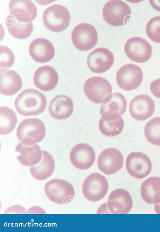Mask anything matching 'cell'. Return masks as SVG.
<instances>
[{"label": "cell", "instance_id": "cell-1", "mask_svg": "<svg viewBox=\"0 0 160 232\" xmlns=\"http://www.w3.org/2000/svg\"><path fill=\"white\" fill-rule=\"evenodd\" d=\"M47 99L45 96L34 89L24 90L17 97L14 106L18 113L25 116L37 115L46 108Z\"/></svg>", "mask_w": 160, "mask_h": 232}, {"label": "cell", "instance_id": "cell-2", "mask_svg": "<svg viewBox=\"0 0 160 232\" xmlns=\"http://www.w3.org/2000/svg\"><path fill=\"white\" fill-rule=\"evenodd\" d=\"M46 129L43 123L37 118L25 119L19 123L16 130V136L24 145L32 146L43 139Z\"/></svg>", "mask_w": 160, "mask_h": 232}, {"label": "cell", "instance_id": "cell-3", "mask_svg": "<svg viewBox=\"0 0 160 232\" xmlns=\"http://www.w3.org/2000/svg\"><path fill=\"white\" fill-rule=\"evenodd\" d=\"M69 13L63 6L55 4L47 8L43 13L42 20L49 30L60 32L68 26L70 21Z\"/></svg>", "mask_w": 160, "mask_h": 232}, {"label": "cell", "instance_id": "cell-4", "mask_svg": "<svg viewBox=\"0 0 160 232\" xmlns=\"http://www.w3.org/2000/svg\"><path fill=\"white\" fill-rule=\"evenodd\" d=\"M44 190L48 198L58 204H66L75 196L72 186L68 182L61 179L50 180L46 184Z\"/></svg>", "mask_w": 160, "mask_h": 232}, {"label": "cell", "instance_id": "cell-5", "mask_svg": "<svg viewBox=\"0 0 160 232\" xmlns=\"http://www.w3.org/2000/svg\"><path fill=\"white\" fill-rule=\"evenodd\" d=\"M108 189V181L104 176L98 173L90 174L84 180L82 191L89 201H98L106 194Z\"/></svg>", "mask_w": 160, "mask_h": 232}, {"label": "cell", "instance_id": "cell-6", "mask_svg": "<svg viewBox=\"0 0 160 232\" xmlns=\"http://www.w3.org/2000/svg\"><path fill=\"white\" fill-rule=\"evenodd\" d=\"M83 90L86 97L91 102L97 104L102 103L112 92L110 82L98 76L88 79L84 84Z\"/></svg>", "mask_w": 160, "mask_h": 232}, {"label": "cell", "instance_id": "cell-7", "mask_svg": "<svg viewBox=\"0 0 160 232\" xmlns=\"http://www.w3.org/2000/svg\"><path fill=\"white\" fill-rule=\"evenodd\" d=\"M71 38L76 48L81 51H87L96 45L98 35L93 26L88 23H82L78 25L73 29Z\"/></svg>", "mask_w": 160, "mask_h": 232}, {"label": "cell", "instance_id": "cell-8", "mask_svg": "<svg viewBox=\"0 0 160 232\" xmlns=\"http://www.w3.org/2000/svg\"><path fill=\"white\" fill-rule=\"evenodd\" d=\"M100 108L102 118L107 121H115L123 115L126 109V99L122 94H111L102 103Z\"/></svg>", "mask_w": 160, "mask_h": 232}, {"label": "cell", "instance_id": "cell-9", "mask_svg": "<svg viewBox=\"0 0 160 232\" xmlns=\"http://www.w3.org/2000/svg\"><path fill=\"white\" fill-rule=\"evenodd\" d=\"M102 14L105 20L115 26L123 25L131 14L129 6L121 0H110L104 5Z\"/></svg>", "mask_w": 160, "mask_h": 232}, {"label": "cell", "instance_id": "cell-10", "mask_svg": "<svg viewBox=\"0 0 160 232\" xmlns=\"http://www.w3.org/2000/svg\"><path fill=\"white\" fill-rule=\"evenodd\" d=\"M143 74L137 65L128 64L122 66L116 74L117 83L121 89L131 91L137 88L142 82Z\"/></svg>", "mask_w": 160, "mask_h": 232}, {"label": "cell", "instance_id": "cell-11", "mask_svg": "<svg viewBox=\"0 0 160 232\" xmlns=\"http://www.w3.org/2000/svg\"><path fill=\"white\" fill-rule=\"evenodd\" d=\"M124 50L130 60L139 63L148 61L152 53L150 44L145 39L138 37L128 39L125 44Z\"/></svg>", "mask_w": 160, "mask_h": 232}, {"label": "cell", "instance_id": "cell-12", "mask_svg": "<svg viewBox=\"0 0 160 232\" xmlns=\"http://www.w3.org/2000/svg\"><path fill=\"white\" fill-rule=\"evenodd\" d=\"M126 166L128 173L137 179H142L151 172L152 164L149 157L140 152H133L127 156Z\"/></svg>", "mask_w": 160, "mask_h": 232}, {"label": "cell", "instance_id": "cell-13", "mask_svg": "<svg viewBox=\"0 0 160 232\" xmlns=\"http://www.w3.org/2000/svg\"><path fill=\"white\" fill-rule=\"evenodd\" d=\"M123 157L121 152L114 148L103 150L100 154L97 165L99 169L107 175L114 174L122 167Z\"/></svg>", "mask_w": 160, "mask_h": 232}, {"label": "cell", "instance_id": "cell-14", "mask_svg": "<svg viewBox=\"0 0 160 232\" xmlns=\"http://www.w3.org/2000/svg\"><path fill=\"white\" fill-rule=\"evenodd\" d=\"M114 61V56L110 50L104 48H99L89 54L87 63L91 71L95 73H102L111 67Z\"/></svg>", "mask_w": 160, "mask_h": 232}, {"label": "cell", "instance_id": "cell-15", "mask_svg": "<svg viewBox=\"0 0 160 232\" xmlns=\"http://www.w3.org/2000/svg\"><path fill=\"white\" fill-rule=\"evenodd\" d=\"M95 156L93 148L85 143L76 145L71 150L69 155L72 164L80 170H85L90 167L94 162Z\"/></svg>", "mask_w": 160, "mask_h": 232}, {"label": "cell", "instance_id": "cell-16", "mask_svg": "<svg viewBox=\"0 0 160 232\" xmlns=\"http://www.w3.org/2000/svg\"><path fill=\"white\" fill-rule=\"evenodd\" d=\"M155 108L154 102L150 97L146 94H141L135 97L131 100L129 111L133 119L143 121L153 115Z\"/></svg>", "mask_w": 160, "mask_h": 232}, {"label": "cell", "instance_id": "cell-17", "mask_svg": "<svg viewBox=\"0 0 160 232\" xmlns=\"http://www.w3.org/2000/svg\"><path fill=\"white\" fill-rule=\"evenodd\" d=\"M132 198L126 190L117 189L110 194L107 203L109 211L114 214H127L132 207Z\"/></svg>", "mask_w": 160, "mask_h": 232}, {"label": "cell", "instance_id": "cell-18", "mask_svg": "<svg viewBox=\"0 0 160 232\" xmlns=\"http://www.w3.org/2000/svg\"><path fill=\"white\" fill-rule=\"evenodd\" d=\"M28 50L32 58L40 63L49 61L53 57L55 49L52 43L48 40L38 38L30 43Z\"/></svg>", "mask_w": 160, "mask_h": 232}, {"label": "cell", "instance_id": "cell-19", "mask_svg": "<svg viewBox=\"0 0 160 232\" xmlns=\"http://www.w3.org/2000/svg\"><path fill=\"white\" fill-rule=\"evenodd\" d=\"M9 9L10 14L21 22H31L37 15L36 7L30 0H11L9 3Z\"/></svg>", "mask_w": 160, "mask_h": 232}, {"label": "cell", "instance_id": "cell-20", "mask_svg": "<svg viewBox=\"0 0 160 232\" xmlns=\"http://www.w3.org/2000/svg\"><path fill=\"white\" fill-rule=\"evenodd\" d=\"M58 80V74L52 66H44L38 68L35 71L33 81L35 86L44 91L53 89Z\"/></svg>", "mask_w": 160, "mask_h": 232}, {"label": "cell", "instance_id": "cell-21", "mask_svg": "<svg viewBox=\"0 0 160 232\" xmlns=\"http://www.w3.org/2000/svg\"><path fill=\"white\" fill-rule=\"evenodd\" d=\"M73 110L71 98L64 95L56 96L50 102L48 111L51 116L57 120H63L69 118Z\"/></svg>", "mask_w": 160, "mask_h": 232}, {"label": "cell", "instance_id": "cell-22", "mask_svg": "<svg viewBox=\"0 0 160 232\" xmlns=\"http://www.w3.org/2000/svg\"><path fill=\"white\" fill-rule=\"evenodd\" d=\"M15 150L20 153L17 156L19 162L25 166H33L36 165L41 160L42 151L38 145L27 146L19 142L16 145Z\"/></svg>", "mask_w": 160, "mask_h": 232}, {"label": "cell", "instance_id": "cell-23", "mask_svg": "<svg viewBox=\"0 0 160 232\" xmlns=\"http://www.w3.org/2000/svg\"><path fill=\"white\" fill-rule=\"evenodd\" d=\"M21 78L16 71L6 70L0 71V93L5 96L14 95L21 89Z\"/></svg>", "mask_w": 160, "mask_h": 232}, {"label": "cell", "instance_id": "cell-24", "mask_svg": "<svg viewBox=\"0 0 160 232\" xmlns=\"http://www.w3.org/2000/svg\"><path fill=\"white\" fill-rule=\"evenodd\" d=\"M42 157L37 164L30 167L32 176L36 179L42 181L50 177L55 167V162L52 155L45 150H42Z\"/></svg>", "mask_w": 160, "mask_h": 232}, {"label": "cell", "instance_id": "cell-25", "mask_svg": "<svg viewBox=\"0 0 160 232\" xmlns=\"http://www.w3.org/2000/svg\"><path fill=\"white\" fill-rule=\"evenodd\" d=\"M142 199L149 204H156L160 203V178L150 177L145 180L140 188Z\"/></svg>", "mask_w": 160, "mask_h": 232}, {"label": "cell", "instance_id": "cell-26", "mask_svg": "<svg viewBox=\"0 0 160 232\" xmlns=\"http://www.w3.org/2000/svg\"><path fill=\"white\" fill-rule=\"evenodd\" d=\"M6 24L9 33L12 36L18 39L27 38L31 34L33 30V25L32 22H21L11 16H9L6 18Z\"/></svg>", "mask_w": 160, "mask_h": 232}, {"label": "cell", "instance_id": "cell-27", "mask_svg": "<svg viewBox=\"0 0 160 232\" xmlns=\"http://www.w3.org/2000/svg\"><path fill=\"white\" fill-rule=\"evenodd\" d=\"M17 121L16 115L10 108L6 107H0V134L5 135L12 132Z\"/></svg>", "mask_w": 160, "mask_h": 232}, {"label": "cell", "instance_id": "cell-28", "mask_svg": "<svg viewBox=\"0 0 160 232\" xmlns=\"http://www.w3.org/2000/svg\"><path fill=\"white\" fill-rule=\"evenodd\" d=\"M144 133L149 142L160 145V117H155L149 120L145 125Z\"/></svg>", "mask_w": 160, "mask_h": 232}, {"label": "cell", "instance_id": "cell-29", "mask_svg": "<svg viewBox=\"0 0 160 232\" xmlns=\"http://www.w3.org/2000/svg\"><path fill=\"white\" fill-rule=\"evenodd\" d=\"M101 132L107 137H114L119 134L124 126V120L121 117L113 121H107L101 118L99 122Z\"/></svg>", "mask_w": 160, "mask_h": 232}, {"label": "cell", "instance_id": "cell-30", "mask_svg": "<svg viewBox=\"0 0 160 232\" xmlns=\"http://www.w3.org/2000/svg\"><path fill=\"white\" fill-rule=\"evenodd\" d=\"M146 31L150 40L160 43V16L154 17L148 21L146 26Z\"/></svg>", "mask_w": 160, "mask_h": 232}, {"label": "cell", "instance_id": "cell-31", "mask_svg": "<svg viewBox=\"0 0 160 232\" xmlns=\"http://www.w3.org/2000/svg\"><path fill=\"white\" fill-rule=\"evenodd\" d=\"M15 60L12 51L5 46H0V70H6L13 64Z\"/></svg>", "mask_w": 160, "mask_h": 232}, {"label": "cell", "instance_id": "cell-32", "mask_svg": "<svg viewBox=\"0 0 160 232\" xmlns=\"http://www.w3.org/2000/svg\"><path fill=\"white\" fill-rule=\"evenodd\" d=\"M150 90L156 97L160 98V78L151 82L150 85Z\"/></svg>", "mask_w": 160, "mask_h": 232}, {"label": "cell", "instance_id": "cell-33", "mask_svg": "<svg viewBox=\"0 0 160 232\" xmlns=\"http://www.w3.org/2000/svg\"><path fill=\"white\" fill-rule=\"evenodd\" d=\"M4 214H26L27 211L23 207L19 205H16L11 206L7 208Z\"/></svg>", "mask_w": 160, "mask_h": 232}, {"label": "cell", "instance_id": "cell-34", "mask_svg": "<svg viewBox=\"0 0 160 232\" xmlns=\"http://www.w3.org/2000/svg\"><path fill=\"white\" fill-rule=\"evenodd\" d=\"M27 214H45L44 210L38 206H33L29 208L27 211Z\"/></svg>", "mask_w": 160, "mask_h": 232}, {"label": "cell", "instance_id": "cell-35", "mask_svg": "<svg viewBox=\"0 0 160 232\" xmlns=\"http://www.w3.org/2000/svg\"><path fill=\"white\" fill-rule=\"evenodd\" d=\"M149 2L153 9L160 12V0H149Z\"/></svg>", "mask_w": 160, "mask_h": 232}, {"label": "cell", "instance_id": "cell-36", "mask_svg": "<svg viewBox=\"0 0 160 232\" xmlns=\"http://www.w3.org/2000/svg\"><path fill=\"white\" fill-rule=\"evenodd\" d=\"M154 208L155 211L158 214H160V203L156 204H154Z\"/></svg>", "mask_w": 160, "mask_h": 232}]
</instances>
